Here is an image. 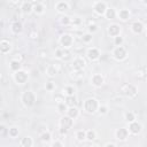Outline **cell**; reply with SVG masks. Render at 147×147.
<instances>
[{"label":"cell","mask_w":147,"mask_h":147,"mask_svg":"<svg viewBox=\"0 0 147 147\" xmlns=\"http://www.w3.org/2000/svg\"><path fill=\"white\" fill-rule=\"evenodd\" d=\"M99 106H100V102L95 98H87L83 102V109L87 114H95V113H98Z\"/></svg>","instance_id":"obj_1"},{"label":"cell","mask_w":147,"mask_h":147,"mask_svg":"<svg viewBox=\"0 0 147 147\" xmlns=\"http://www.w3.org/2000/svg\"><path fill=\"white\" fill-rule=\"evenodd\" d=\"M36 101H37V96H36L34 92H32V91H25L21 95V102L26 108L33 107L36 105Z\"/></svg>","instance_id":"obj_2"},{"label":"cell","mask_w":147,"mask_h":147,"mask_svg":"<svg viewBox=\"0 0 147 147\" xmlns=\"http://www.w3.org/2000/svg\"><path fill=\"white\" fill-rule=\"evenodd\" d=\"M72 125H74V119H71L67 115H62L61 118H60V121H59L60 133L61 134H67L68 131L72 127Z\"/></svg>","instance_id":"obj_3"},{"label":"cell","mask_w":147,"mask_h":147,"mask_svg":"<svg viewBox=\"0 0 147 147\" xmlns=\"http://www.w3.org/2000/svg\"><path fill=\"white\" fill-rule=\"evenodd\" d=\"M121 92H122L126 98L133 99V98H136L137 94H138V88H137V86L133 85V84H124V85H122V87H121Z\"/></svg>","instance_id":"obj_4"},{"label":"cell","mask_w":147,"mask_h":147,"mask_svg":"<svg viewBox=\"0 0 147 147\" xmlns=\"http://www.w3.org/2000/svg\"><path fill=\"white\" fill-rule=\"evenodd\" d=\"M59 44L61 45V48L63 49H69L74 45V37L70 33H62L59 38Z\"/></svg>","instance_id":"obj_5"},{"label":"cell","mask_w":147,"mask_h":147,"mask_svg":"<svg viewBox=\"0 0 147 147\" xmlns=\"http://www.w3.org/2000/svg\"><path fill=\"white\" fill-rule=\"evenodd\" d=\"M111 55L116 61H124L127 56V51L124 46H116V47H114Z\"/></svg>","instance_id":"obj_6"},{"label":"cell","mask_w":147,"mask_h":147,"mask_svg":"<svg viewBox=\"0 0 147 147\" xmlns=\"http://www.w3.org/2000/svg\"><path fill=\"white\" fill-rule=\"evenodd\" d=\"M13 78H14V82H15L16 84H18V85H23V84H25V83L28 82V79H29V75H28V72H26L25 70L21 69V70H18V71L14 72Z\"/></svg>","instance_id":"obj_7"},{"label":"cell","mask_w":147,"mask_h":147,"mask_svg":"<svg viewBox=\"0 0 147 147\" xmlns=\"http://www.w3.org/2000/svg\"><path fill=\"white\" fill-rule=\"evenodd\" d=\"M92 7H93V11H94L98 16H103L106 9L108 8V5H107L106 1L99 0V1H94L93 5H92Z\"/></svg>","instance_id":"obj_8"},{"label":"cell","mask_w":147,"mask_h":147,"mask_svg":"<svg viewBox=\"0 0 147 147\" xmlns=\"http://www.w3.org/2000/svg\"><path fill=\"white\" fill-rule=\"evenodd\" d=\"M100 56H101V53H100L99 48H96V47H90V48H87V51H86V57L90 61L95 62V61H98L100 59Z\"/></svg>","instance_id":"obj_9"},{"label":"cell","mask_w":147,"mask_h":147,"mask_svg":"<svg viewBox=\"0 0 147 147\" xmlns=\"http://www.w3.org/2000/svg\"><path fill=\"white\" fill-rule=\"evenodd\" d=\"M90 82H91V85H92V86L99 88V87H101V86L105 84V77H103L101 74H98V72H96V74H93V75L91 76Z\"/></svg>","instance_id":"obj_10"},{"label":"cell","mask_w":147,"mask_h":147,"mask_svg":"<svg viewBox=\"0 0 147 147\" xmlns=\"http://www.w3.org/2000/svg\"><path fill=\"white\" fill-rule=\"evenodd\" d=\"M126 129H127V131H129L130 134L137 136V134H139V133L142 131V125H141L138 121H134V122H132V123H129V125H127Z\"/></svg>","instance_id":"obj_11"},{"label":"cell","mask_w":147,"mask_h":147,"mask_svg":"<svg viewBox=\"0 0 147 147\" xmlns=\"http://www.w3.org/2000/svg\"><path fill=\"white\" fill-rule=\"evenodd\" d=\"M72 69L74 70H83L86 67V60L83 56H76L72 60Z\"/></svg>","instance_id":"obj_12"},{"label":"cell","mask_w":147,"mask_h":147,"mask_svg":"<svg viewBox=\"0 0 147 147\" xmlns=\"http://www.w3.org/2000/svg\"><path fill=\"white\" fill-rule=\"evenodd\" d=\"M54 8H55V10H56L59 14H63V15H64V13H65L67 10L70 9V3H69L68 1H63V0H61V1L55 2Z\"/></svg>","instance_id":"obj_13"},{"label":"cell","mask_w":147,"mask_h":147,"mask_svg":"<svg viewBox=\"0 0 147 147\" xmlns=\"http://www.w3.org/2000/svg\"><path fill=\"white\" fill-rule=\"evenodd\" d=\"M129 136H130V133H129L126 127H119V129H117L115 131V137L119 141H126Z\"/></svg>","instance_id":"obj_14"},{"label":"cell","mask_w":147,"mask_h":147,"mask_svg":"<svg viewBox=\"0 0 147 147\" xmlns=\"http://www.w3.org/2000/svg\"><path fill=\"white\" fill-rule=\"evenodd\" d=\"M32 5H33L32 13H34L36 15H42L45 13V10H46L45 2H42V1H32Z\"/></svg>","instance_id":"obj_15"},{"label":"cell","mask_w":147,"mask_h":147,"mask_svg":"<svg viewBox=\"0 0 147 147\" xmlns=\"http://www.w3.org/2000/svg\"><path fill=\"white\" fill-rule=\"evenodd\" d=\"M130 28H131V31L134 34H141L145 31V24L141 21H134V22H132V24H131Z\"/></svg>","instance_id":"obj_16"},{"label":"cell","mask_w":147,"mask_h":147,"mask_svg":"<svg viewBox=\"0 0 147 147\" xmlns=\"http://www.w3.org/2000/svg\"><path fill=\"white\" fill-rule=\"evenodd\" d=\"M107 32H108V34H109L110 37H113V38L117 37V36H121V26H119L118 24H116V23H111L110 25H108Z\"/></svg>","instance_id":"obj_17"},{"label":"cell","mask_w":147,"mask_h":147,"mask_svg":"<svg viewBox=\"0 0 147 147\" xmlns=\"http://www.w3.org/2000/svg\"><path fill=\"white\" fill-rule=\"evenodd\" d=\"M116 17H118V20H121L122 22H126V21H129L130 17H131V11H130V9H127V8H122V9H119V10H117Z\"/></svg>","instance_id":"obj_18"},{"label":"cell","mask_w":147,"mask_h":147,"mask_svg":"<svg viewBox=\"0 0 147 147\" xmlns=\"http://www.w3.org/2000/svg\"><path fill=\"white\" fill-rule=\"evenodd\" d=\"M20 9L23 14L25 15H29L32 13V9H33V5H32V1H22L21 5H20Z\"/></svg>","instance_id":"obj_19"},{"label":"cell","mask_w":147,"mask_h":147,"mask_svg":"<svg viewBox=\"0 0 147 147\" xmlns=\"http://www.w3.org/2000/svg\"><path fill=\"white\" fill-rule=\"evenodd\" d=\"M60 71V67L55 63V64H49L47 68H46V75L49 77V78H54Z\"/></svg>","instance_id":"obj_20"},{"label":"cell","mask_w":147,"mask_h":147,"mask_svg":"<svg viewBox=\"0 0 147 147\" xmlns=\"http://www.w3.org/2000/svg\"><path fill=\"white\" fill-rule=\"evenodd\" d=\"M11 51V44L7 39H1L0 40V53L1 54H8Z\"/></svg>","instance_id":"obj_21"},{"label":"cell","mask_w":147,"mask_h":147,"mask_svg":"<svg viewBox=\"0 0 147 147\" xmlns=\"http://www.w3.org/2000/svg\"><path fill=\"white\" fill-rule=\"evenodd\" d=\"M65 115H67L68 117H70L71 119H76V118H78V116H79V109H78L76 106H75V107H68V110H67Z\"/></svg>","instance_id":"obj_22"},{"label":"cell","mask_w":147,"mask_h":147,"mask_svg":"<svg viewBox=\"0 0 147 147\" xmlns=\"http://www.w3.org/2000/svg\"><path fill=\"white\" fill-rule=\"evenodd\" d=\"M10 30H11V32L15 33V34L21 33L22 30H23V24H22V22H20V21H14V22L11 23V25H10Z\"/></svg>","instance_id":"obj_23"},{"label":"cell","mask_w":147,"mask_h":147,"mask_svg":"<svg viewBox=\"0 0 147 147\" xmlns=\"http://www.w3.org/2000/svg\"><path fill=\"white\" fill-rule=\"evenodd\" d=\"M116 14H117V10L114 8V7H108L107 9H106V11H105V17L107 18V20H115L116 18Z\"/></svg>","instance_id":"obj_24"},{"label":"cell","mask_w":147,"mask_h":147,"mask_svg":"<svg viewBox=\"0 0 147 147\" xmlns=\"http://www.w3.org/2000/svg\"><path fill=\"white\" fill-rule=\"evenodd\" d=\"M20 145H21V147H32L33 146V139L30 136H25V137L21 138Z\"/></svg>","instance_id":"obj_25"},{"label":"cell","mask_w":147,"mask_h":147,"mask_svg":"<svg viewBox=\"0 0 147 147\" xmlns=\"http://www.w3.org/2000/svg\"><path fill=\"white\" fill-rule=\"evenodd\" d=\"M64 103L68 107H75L77 105V98L76 95H70V96H64Z\"/></svg>","instance_id":"obj_26"},{"label":"cell","mask_w":147,"mask_h":147,"mask_svg":"<svg viewBox=\"0 0 147 147\" xmlns=\"http://www.w3.org/2000/svg\"><path fill=\"white\" fill-rule=\"evenodd\" d=\"M75 138H76V140L79 141V142L85 141V140H86V130H78V131H76Z\"/></svg>","instance_id":"obj_27"},{"label":"cell","mask_w":147,"mask_h":147,"mask_svg":"<svg viewBox=\"0 0 147 147\" xmlns=\"http://www.w3.org/2000/svg\"><path fill=\"white\" fill-rule=\"evenodd\" d=\"M124 119H125V122L129 124V123H132V122L137 121V116H136V114H134L133 111H126V113L124 114Z\"/></svg>","instance_id":"obj_28"},{"label":"cell","mask_w":147,"mask_h":147,"mask_svg":"<svg viewBox=\"0 0 147 147\" xmlns=\"http://www.w3.org/2000/svg\"><path fill=\"white\" fill-rule=\"evenodd\" d=\"M9 68H10V70H11L13 72H16V71H18V70L22 69V64H21L20 62H17V61L10 60V62H9Z\"/></svg>","instance_id":"obj_29"},{"label":"cell","mask_w":147,"mask_h":147,"mask_svg":"<svg viewBox=\"0 0 147 147\" xmlns=\"http://www.w3.org/2000/svg\"><path fill=\"white\" fill-rule=\"evenodd\" d=\"M40 140H41L42 142H45V144L49 142V141L52 140V133H51L49 131H44V132H41V133H40Z\"/></svg>","instance_id":"obj_30"},{"label":"cell","mask_w":147,"mask_h":147,"mask_svg":"<svg viewBox=\"0 0 147 147\" xmlns=\"http://www.w3.org/2000/svg\"><path fill=\"white\" fill-rule=\"evenodd\" d=\"M62 92H63V95H65V96H70V95H75L76 90H75V87H74V86L68 85V86L63 87Z\"/></svg>","instance_id":"obj_31"},{"label":"cell","mask_w":147,"mask_h":147,"mask_svg":"<svg viewBox=\"0 0 147 147\" xmlns=\"http://www.w3.org/2000/svg\"><path fill=\"white\" fill-rule=\"evenodd\" d=\"M18 134H20V130H18L17 126L14 125V126H10V127L8 129V136H9L10 138H17Z\"/></svg>","instance_id":"obj_32"},{"label":"cell","mask_w":147,"mask_h":147,"mask_svg":"<svg viewBox=\"0 0 147 147\" xmlns=\"http://www.w3.org/2000/svg\"><path fill=\"white\" fill-rule=\"evenodd\" d=\"M96 139V132L94 130H86V140L90 142L95 141Z\"/></svg>","instance_id":"obj_33"},{"label":"cell","mask_w":147,"mask_h":147,"mask_svg":"<svg viewBox=\"0 0 147 147\" xmlns=\"http://www.w3.org/2000/svg\"><path fill=\"white\" fill-rule=\"evenodd\" d=\"M70 16H68V15H62L60 18H59V22H60V24L61 25H64V26H68V25H70Z\"/></svg>","instance_id":"obj_34"},{"label":"cell","mask_w":147,"mask_h":147,"mask_svg":"<svg viewBox=\"0 0 147 147\" xmlns=\"http://www.w3.org/2000/svg\"><path fill=\"white\" fill-rule=\"evenodd\" d=\"M80 39H82V41H83L84 44H90V42L92 41V39H93V34H91V33H88V32H85V33L82 34Z\"/></svg>","instance_id":"obj_35"},{"label":"cell","mask_w":147,"mask_h":147,"mask_svg":"<svg viewBox=\"0 0 147 147\" xmlns=\"http://www.w3.org/2000/svg\"><path fill=\"white\" fill-rule=\"evenodd\" d=\"M67 110H68V106H67L64 102H62V103H59V105H57V111H59L61 115H65Z\"/></svg>","instance_id":"obj_36"},{"label":"cell","mask_w":147,"mask_h":147,"mask_svg":"<svg viewBox=\"0 0 147 147\" xmlns=\"http://www.w3.org/2000/svg\"><path fill=\"white\" fill-rule=\"evenodd\" d=\"M82 24V18L78 17V16H75V17H71L70 18V25H74V26H78Z\"/></svg>","instance_id":"obj_37"},{"label":"cell","mask_w":147,"mask_h":147,"mask_svg":"<svg viewBox=\"0 0 147 147\" xmlns=\"http://www.w3.org/2000/svg\"><path fill=\"white\" fill-rule=\"evenodd\" d=\"M96 31H98V25H96L94 22H91V23L88 24V26H87V32L91 33V34H93V33L96 32Z\"/></svg>","instance_id":"obj_38"},{"label":"cell","mask_w":147,"mask_h":147,"mask_svg":"<svg viewBox=\"0 0 147 147\" xmlns=\"http://www.w3.org/2000/svg\"><path fill=\"white\" fill-rule=\"evenodd\" d=\"M123 44H124V38L122 36H117V37L114 38V45H115V47L116 46H123Z\"/></svg>","instance_id":"obj_39"},{"label":"cell","mask_w":147,"mask_h":147,"mask_svg":"<svg viewBox=\"0 0 147 147\" xmlns=\"http://www.w3.org/2000/svg\"><path fill=\"white\" fill-rule=\"evenodd\" d=\"M54 55H55L56 59L62 60L63 59V55H64V49L63 48H56L55 52H54Z\"/></svg>","instance_id":"obj_40"},{"label":"cell","mask_w":147,"mask_h":147,"mask_svg":"<svg viewBox=\"0 0 147 147\" xmlns=\"http://www.w3.org/2000/svg\"><path fill=\"white\" fill-rule=\"evenodd\" d=\"M45 88H46V91H48V92L54 91V90H55V83H54V82H52V80L47 82V83H46V85H45Z\"/></svg>","instance_id":"obj_41"},{"label":"cell","mask_w":147,"mask_h":147,"mask_svg":"<svg viewBox=\"0 0 147 147\" xmlns=\"http://www.w3.org/2000/svg\"><path fill=\"white\" fill-rule=\"evenodd\" d=\"M98 113H99L100 115H107V114H108V107L105 106V105H101V103H100L99 109H98Z\"/></svg>","instance_id":"obj_42"},{"label":"cell","mask_w":147,"mask_h":147,"mask_svg":"<svg viewBox=\"0 0 147 147\" xmlns=\"http://www.w3.org/2000/svg\"><path fill=\"white\" fill-rule=\"evenodd\" d=\"M11 60H14V61H17V62L22 63V61L24 60V56H23L21 53H16L15 55H13V59H11Z\"/></svg>","instance_id":"obj_43"},{"label":"cell","mask_w":147,"mask_h":147,"mask_svg":"<svg viewBox=\"0 0 147 147\" xmlns=\"http://www.w3.org/2000/svg\"><path fill=\"white\" fill-rule=\"evenodd\" d=\"M145 76H146V68L144 67V68H141L140 70H138V71H137V77H138V78H142V79H144V78H145Z\"/></svg>","instance_id":"obj_44"},{"label":"cell","mask_w":147,"mask_h":147,"mask_svg":"<svg viewBox=\"0 0 147 147\" xmlns=\"http://www.w3.org/2000/svg\"><path fill=\"white\" fill-rule=\"evenodd\" d=\"M6 134H8V129H7V126H6L5 124H0V136L3 137V136H6Z\"/></svg>","instance_id":"obj_45"},{"label":"cell","mask_w":147,"mask_h":147,"mask_svg":"<svg viewBox=\"0 0 147 147\" xmlns=\"http://www.w3.org/2000/svg\"><path fill=\"white\" fill-rule=\"evenodd\" d=\"M54 100H55V102L59 105V103H62V102H64V96H63L62 94H57V95H55Z\"/></svg>","instance_id":"obj_46"},{"label":"cell","mask_w":147,"mask_h":147,"mask_svg":"<svg viewBox=\"0 0 147 147\" xmlns=\"http://www.w3.org/2000/svg\"><path fill=\"white\" fill-rule=\"evenodd\" d=\"M51 147H64V145H63V142L61 141V140H54L53 142H52V145H51Z\"/></svg>","instance_id":"obj_47"},{"label":"cell","mask_w":147,"mask_h":147,"mask_svg":"<svg viewBox=\"0 0 147 147\" xmlns=\"http://www.w3.org/2000/svg\"><path fill=\"white\" fill-rule=\"evenodd\" d=\"M103 147H117V146H116V144H114V142H107V144H105Z\"/></svg>","instance_id":"obj_48"},{"label":"cell","mask_w":147,"mask_h":147,"mask_svg":"<svg viewBox=\"0 0 147 147\" xmlns=\"http://www.w3.org/2000/svg\"><path fill=\"white\" fill-rule=\"evenodd\" d=\"M30 38H31V39L38 38V33H37V32H31V33H30Z\"/></svg>","instance_id":"obj_49"}]
</instances>
